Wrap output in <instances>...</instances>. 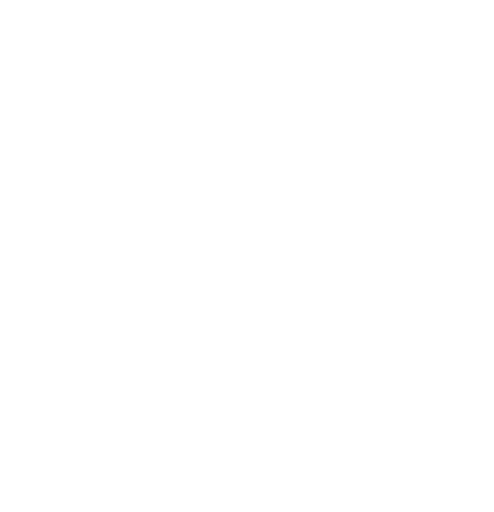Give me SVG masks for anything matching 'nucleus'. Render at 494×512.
<instances>
[]
</instances>
